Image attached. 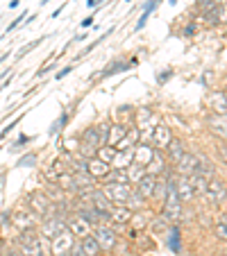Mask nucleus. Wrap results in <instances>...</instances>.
<instances>
[{
    "mask_svg": "<svg viewBox=\"0 0 227 256\" xmlns=\"http://www.w3.org/2000/svg\"><path fill=\"white\" fill-rule=\"evenodd\" d=\"M16 250L23 256H46L44 247H41L39 229H25V232H20L18 241H16Z\"/></svg>",
    "mask_w": 227,
    "mask_h": 256,
    "instance_id": "1",
    "label": "nucleus"
},
{
    "mask_svg": "<svg viewBox=\"0 0 227 256\" xmlns=\"http://www.w3.org/2000/svg\"><path fill=\"white\" fill-rule=\"evenodd\" d=\"M138 64L136 57H132V59H123V57H116V59H112L107 66H104L102 70L98 73V77H94V82H102V79L107 77H114V75H120V73H128V70H132L134 66Z\"/></svg>",
    "mask_w": 227,
    "mask_h": 256,
    "instance_id": "2",
    "label": "nucleus"
},
{
    "mask_svg": "<svg viewBox=\"0 0 227 256\" xmlns=\"http://www.w3.org/2000/svg\"><path fill=\"white\" fill-rule=\"evenodd\" d=\"M94 238L96 243H98L100 252H114V247H116V243H118V234L114 232L112 225H98L94 227Z\"/></svg>",
    "mask_w": 227,
    "mask_h": 256,
    "instance_id": "3",
    "label": "nucleus"
},
{
    "mask_svg": "<svg viewBox=\"0 0 227 256\" xmlns=\"http://www.w3.org/2000/svg\"><path fill=\"white\" fill-rule=\"evenodd\" d=\"M75 241H78V238L68 232V227H66V229H62L60 234H54V236L50 238V256L66 254V252L75 245Z\"/></svg>",
    "mask_w": 227,
    "mask_h": 256,
    "instance_id": "4",
    "label": "nucleus"
},
{
    "mask_svg": "<svg viewBox=\"0 0 227 256\" xmlns=\"http://www.w3.org/2000/svg\"><path fill=\"white\" fill-rule=\"evenodd\" d=\"M109 225L114 227V232L118 234L123 232L125 227L130 225V218H132V211H130L125 204H112V209H109Z\"/></svg>",
    "mask_w": 227,
    "mask_h": 256,
    "instance_id": "5",
    "label": "nucleus"
},
{
    "mask_svg": "<svg viewBox=\"0 0 227 256\" xmlns=\"http://www.w3.org/2000/svg\"><path fill=\"white\" fill-rule=\"evenodd\" d=\"M204 200H207L209 204H225V179L218 177V175H214L212 179H209L207 184V191H204Z\"/></svg>",
    "mask_w": 227,
    "mask_h": 256,
    "instance_id": "6",
    "label": "nucleus"
},
{
    "mask_svg": "<svg viewBox=\"0 0 227 256\" xmlns=\"http://www.w3.org/2000/svg\"><path fill=\"white\" fill-rule=\"evenodd\" d=\"M170 141H173V127H170L168 123H164V120H159V123L154 125V129H152L150 145H152L154 150H166Z\"/></svg>",
    "mask_w": 227,
    "mask_h": 256,
    "instance_id": "7",
    "label": "nucleus"
},
{
    "mask_svg": "<svg viewBox=\"0 0 227 256\" xmlns=\"http://www.w3.org/2000/svg\"><path fill=\"white\" fill-rule=\"evenodd\" d=\"M100 188L112 200V204H125V200L132 193V184H100Z\"/></svg>",
    "mask_w": 227,
    "mask_h": 256,
    "instance_id": "8",
    "label": "nucleus"
},
{
    "mask_svg": "<svg viewBox=\"0 0 227 256\" xmlns=\"http://www.w3.org/2000/svg\"><path fill=\"white\" fill-rule=\"evenodd\" d=\"M66 227H68V232L73 234L75 238H84V236H91L94 234V225L91 222H86L82 216H78V213H70L68 218H66Z\"/></svg>",
    "mask_w": 227,
    "mask_h": 256,
    "instance_id": "9",
    "label": "nucleus"
},
{
    "mask_svg": "<svg viewBox=\"0 0 227 256\" xmlns=\"http://www.w3.org/2000/svg\"><path fill=\"white\" fill-rule=\"evenodd\" d=\"M10 222L18 229V232H25V229H36L39 222H41V218L36 216L34 211H30V209H23V211H16Z\"/></svg>",
    "mask_w": 227,
    "mask_h": 256,
    "instance_id": "10",
    "label": "nucleus"
},
{
    "mask_svg": "<svg viewBox=\"0 0 227 256\" xmlns=\"http://www.w3.org/2000/svg\"><path fill=\"white\" fill-rule=\"evenodd\" d=\"M173 168L168 166V159L166 154H164V150H154L152 152V159L148 161V166H146V173L152 175V177H159V175H166L170 173Z\"/></svg>",
    "mask_w": 227,
    "mask_h": 256,
    "instance_id": "11",
    "label": "nucleus"
},
{
    "mask_svg": "<svg viewBox=\"0 0 227 256\" xmlns=\"http://www.w3.org/2000/svg\"><path fill=\"white\" fill-rule=\"evenodd\" d=\"M198 163H200V157H198L196 152H184L182 157H180V161L173 166V173L175 175H182V177H188V175L193 173L198 168Z\"/></svg>",
    "mask_w": 227,
    "mask_h": 256,
    "instance_id": "12",
    "label": "nucleus"
},
{
    "mask_svg": "<svg viewBox=\"0 0 227 256\" xmlns=\"http://www.w3.org/2000/svg\"><path fill=\"white\" fill-rule=\"evenodd\" d=\"M175 193H178L180 202L182 204H193L196 202V191H193L188 177H182V175H175Z\"/></svg>",
    "mask_w": 227,
    "mask_h": 256,
    "instance_id": "13",
    "label": "nucleus"
},
{
    "mask_svg": "<svg viewBox=\"0 0 227 256\" xmlns=\"http://www.w3.org/2000/svg\"><path fill=\"white\" fill-rule=\"evenodd\" d=\"M164 245L173 252V254L182 252V227H180L178 222H173V225L168 227V232L164 234Z\"/></svg>",
    "mask_w": 227,
    "mask_h": 256,
    "instance_id": "14",
    "label": "nucleus"
},
{
    "mask_svg": "<svg viewBox=\"0 0 227 256\" xmlns=\"http://www.w3.org/2000/svg\"><path fill=\"white\" fill-rule=\"evenodd\" d=\"M109 170H112V166L109 163H104V161H100L98 157H91V159H86V173L91 175V177L96 179V182H102L104 177L109 175Z\"/></svg>",
    "mask_w": 227,
    "mask_h": 256,
    "instance_id": "15",
    "label": "nucleus"
},
{
    "mask_svg": "<svg viewBox=\"0 0 227 256\" xmlns=\"http://www.w3.org/2000/svg\"><path fill=\"white\" fill-rule=\"evenodd\" d=\"M166 152V159H168V166L173 168L175 163L180 161V157H182L184 152H186V141L184 138H178V136H173V141L168 143V148L164 150Z\"/></svg>",
    "mask_w": 227,
    "mask_h": 256,
    "instance_id": "16",
    "label": "nucleus"
},
{
    "mask_svg": "<svg viewBox=\"0 0 227 256\" xmlns=\"http://www.w3.org/2000/svg\"><path fill=\"white\" fill-rule=\"evenodd\" d=\"M207 127H209V132L212 134H216L220 141H225V134H227V120H225V113H214V111H209V116H207Z\"/></svg>",
    "mask_w": 227,
    "mask_h": 256,
    "instance_id": "17",
    "label": "nucleus"
},
{
    "mask_svg": "<svg viewBox=\"0 0 227 256\" xmlns=\"http://www.w3.org/2000/svg\"><path fill=\"white\" fill-rule=\"evenodd\" d=\"M154 148L150 143H134L132 145V163H138V166H148V161L152 159Z\"/></svg>",
    "mask_w": 227,
    "mask_h": 256,
    "instance_id": "18",
    "label": "nucleus"
},
{
    "mask_svg": "<svg viewBox=\"0 0 227 256\" xmlns=\"http://www.w3.org/2000/svg\"><path fill=\"white\" fill-rule=\"evenodd\" d=\"M202 23L209 25V27L225 25V5H214L212 9L202 11Z\"/></svg>",
    "mask_w": 227,
    "mask_h": 256,
    "instance_id": "19",
    "label": "nucleus"
},
{
    "mask_svg": "<svg viewBox=\"0 0 227 256\" xmlns=\"http://www.w3.org/2000/svg\"><path fill=\"white\" fill-rule=\"evenodd\" d=\"M154 182H157V177H152V175L146 173L144 177L138 179V182L134 184L132 188H134V191H136L141 197H144V200H148V202H150V197H152V191H154Z\"/></svg>",
    "mask_w": 227,
    "mask_h": 256,
    "instance_id": "20",
    "label": "nucleus"
},
{
    "mask_svg": "<svg viewBox=\"0 0 227 256\" xmlns=\"http://www.w3.org/2000/svg\"><path fill=\"white\" fill-rule=\"evenodd\" d=\"M68 123H70V111L68 109H62V113L57 116V118L50 123V127H48V136H60L62 132H64L66 127H68Z\"/></svg>",
    "mask_w": 227,
    "mask_h": 256,
    "instance_id": "21",
    "label": "nucleus"
},
{
    "mask_svg": "<svg viewBox=\"0 0 227 256\" xmlns=\"http://www.w3.org/2000/svg\"><path fill=\"white\" fill-rule=\"evenodd\" d=\"M132 163V148H128V150H116V154H114V159H112V170H125V168Z\"/></svg>",
    "mask_w": 227,
    "mask_h": 256,
    "instance_id": "22",
    "label": "nucleus"
},
{
    "mask_svg": "<svg viewBox=\"0 0 227 256\" xmlns=\"http://www.w3.org/2000/svg\"><path fill=\"white\" fill-rule=\"evenodd\" d=\"M209 109H212L214 113H225V109H227V95H225V91H212L209 93Z\"/></svg>",
    "mask_w": 227,
    "mask_h": 256,
    "instance_id": "23",
    "label": "nucleus"
},
{
    "mask_svg": "<svg viewBox=\"0 0 227 256\" xmlns=\"http://www.w3.org/2000/svg\"><path fill=\"white\" fill-rule=\"evenodd\" d=\"M150 218H152V213H146V209L144 211H134L132 213V218H130V227H132V232H144L146 227L150 225Z\"/></svg>",
    "mask_w": 227,
    "mask_h": 256,
    "instance_id": "24",
    "label": "nucleus"
},
{
    "mask_svg": "<svg viewBox=\"0 0 227 256\" xmlns=\"http://www.w3.org/2000/svg\"><path fill=\"white\" fill-rule=\"evenodd\" d=\"M114 32H116V25H112V27H109V30H107V32H102V34H100V36H96V39H94V41H91V43H89V45H86V48H84V50H82V52H80V54H78V57H75V61H80V59H84V57H86V54H91V50H96V48H98V45H100V43H104V41H107V39H109V36H112V34H114Z\"/></svg>",
    "mask_w": 227,
    "mask_h": 256,
    "instance_id": "25",
    "label": "nucleus"
},
{
    "mask_svg": "<svg viewBox=\"0 0 227 256\" xmlns=\"http://www.w3.org/2000/svg\"><path fill=\"white\" fill-rule=\"evenodd\" d=\"M173 225V222H168V218L166 216H162V213H157V216H152L150 218V232L154 234V236H164V234L168 232V227Z\"/></svg>",
    "mask_w": 227,
    "mask_h": 256,
    "instance_id": "26",
    "label": "nucleus"
},
{
    "mask_svg": "<svg viewBox=\"0 0 227 256\" xmlns=\"http://www.w3.org/2000/svg\"><path fill=\"white\" fill-rule=\"evenodd\" d=\"M54 184L62 188V191L66 193V195H70V193H78V184H75V177L70 173H60L57 175V179H54Z\"/></svg>",
    "mask_w": 227,
    "mask_h": 256,
    "instance_id": "27",
    "label": "nucleus"
},
{
    "mask_svg": "<svg viewBox=\"0 0 227 256\" xmlns=\"http://www.w3.org/2000/svg\"><path fill=\"white\" fill-rule=\"evenodd\" d=\"M78 245H80V250H82L84 256H100V254H102V252H100V247H98V243H96V238H94V234H91V236L80 238Z\"/></svg>",
    "mask_w": 227,
    "mask_h": 256,
    "instance_id": "28",
    "label": "nucleus"
},
{
    "mask_svg": "<svg viewBox=\"0 0 227 256\" xmlns=\"http://www.w3.org/2000/svg\"><path fill=\"white\" fill-rule=\"evenodd\" d=\"M188 182H191L196 195H204V191H207V184H209V177H207V175H202V173H198V170H193V173L188 175Z\"/></svg>",
    "mask_w": 227,
    "mask_h": 256,
    "instance_id": "29",
    "label": "nucleus"
},
{
    "mask_svg": "<svg viewBox=\"0 0 227 256\" xmlns=\"http://www.w3.org/2000/svg\"><path fill=\"white\" fill-rule=\"evenodd\" d=\"M125 207H128L130 211L134 213V211H144V209H148V207H150V202H148V200H144V197H141V195H138V193L132 188L130 197L125 200Z\"/></svg>",
    "mask_w": 227,
    "mask_h": 256,
    "instance_id": "30",
    "label": "nucleus"
},
{
    "mask_svg": "<svg viewBox=\"0 0 227 256\" xmlns=\"http://www.w3.org/2000/svg\"><path fill=\"white\" fill-rule=\"evenodd\" d=\"M132 127V125H123V123H112V127H109V138H107V145H114L118 143L123 136H128V129Z\"/></svg>",
    "mask_w": 227,
    "mask_h": 256,
    "instance_id": "31",
    "label": "nucleus"
},
{
    "mask_svg": "<svg viewBox=\"0 0 227 256\" xmlns=\"http://www.w3.org/2000/svg\"><path fill=\"white\" fill-rule=\"evenodd\" d=\"M50 36H52V34H44V36H39V39H32V41H28V43L23 45V48H18V52H16V61L25 59V57H28V54L32 52V50H36L41 43H44V41H48Z\"/></svg>",
    "mask_w": 227,
    "mask_h": 256,
    "instance_id": "32",
    "label": "nucleus"
},
{
    "mask_svg": "<svg viewBox=\"0 0 227 256\" xmlns=\"http://www.w3.org/2000/svg\"><path fill=\"white\" fill-rule=\"evenodd\" d=\"M164 200H166V175H159L157 182H154V191H152L150 202H154V204H159V207H162Z\"/></svg>",
    "mask_w": 227,
    "mask_h": 256,
    "instance_id": "33",
    "label": "nucleus"
},
{
    "mask_svg": "<svg viewBox=\"0 0 227 256\" xmlns=\"http://www.w3.org/2000/svg\"><path fill=\"white\" fill-rule=\"evenodd\" d=\"M214 234H216V238L220 243L227 241V220H225V213L216 216V220H214Z\"/></svg>",
    "mask_w": 227,
    "mask_h": 256,
    "instance_id": "34",
    "label": "nucleus"
},
{
    "mask_svg": "<svg viewBox=\"0 0 227 256\" xmlns=\"http://www.w3.org/2000/svg\"><path fill=\"white\" fill-rule=\"evenodd\" d=\"M125 173H128L130 184H132V186H134V184H136L138 179H141V177H144V175H146V168H144V166H138V163H130V166L125 168Z\"/></svg>",
    "mask_w": 227,
    "mask_h": 256,
    "instance_id": "35",
    "label": "nucleus"
},
{
    "mask_svg": "<svg viewBox=\"0 0 227 256\" xmlns=\"http://www.w3.org/2000/svg\"><path fill=\"white\" fill-rule=\"evenodd\" d=\"M100 184H130V179L125 170H109V175Z\"/></svg>",
    "mask_w": 227,
    "mask_h": 256,
    "instance_id": "36",
    "label": "nucleus"
},
{
    "mask_svg": "<svg viewBox=\"0 0 227 256\" xmlns=\"http://www.w3.org/2000/svg\"><path fill=\"white\" fill-rule=\"evenodd\" d=\"M36 163H39V154L36 152H25L18 157V161H16V168H36Z\"/></svg>",
    "mask_w": 227,
    "mask_h": 256,
    "instance_id": "37",
    "label": "nucleus"
},
{
    "mask_svg": "<svg viewBox=\"0 0 227 256\" xmlns=\"http://www.w3.org/2000/svg\"><path fill=\"white\" fill-rule=\"evenodd\" d=\"M32 141H34V136H28V134H18V138H16L14 143L10 145V150H7V152H10V154L20 152V150H23L28 143H32Z\"/></svg>",
    "mask_w": 227,
    "mask_h": 256,
    "instance_id": "38",
    "label": "nucleus"
},
{
    "mask_svg": "<svg viewBox=\"0 0 227 256\" xmlns=\"http://www.w3.org/2000/svg\"><path fill=\"white\" fill-rule=\"evenodd\" d=\"M114 154H116V148H114V145H100V148L96 150V157L104 163H112Z\"/></svg>",
    "mask_w": 227,
    "mask_h": 256,
    "instance_id": "39",
    "label": "nucleus"
},
{
    "mask_svg": "<svg viewBox=\"0 0 227 256\" xmlns=\"http://www.w3.org/2000/svg\"><path fill=\"white\" fill-rule=\"evenodd\" d=\"M94 127H96V134H98V143L100 145H107L109 127H112V123H109V120H104V123H98V125H94Z\"/></svg>",
    "mask_w": 227,
    "mask_h": 256,
    "instance_id": "40",
    "label": "nucleus"
},
{
    "mask_svg": "<svg viewBox=\"0 0 227 256\" xmlns=\"http://www.w3.org/2000/svg\"><path fill=\"white\" fill-rule=\"evenodd\" d=\"M28 14H30V11H28V9H23V11H20V14H18V16H16V18H14V20H12V23H10V25H7V27H5V34L0 36V39H5V36H7V34H12V32H14V30H18L20 25H23V18H28Z\"/></svg>",
    "mask_w": 227,
    "mask_h": 256,
    "instance_id": "41",
    "label": "nucleus"
},
{
    "mask_svg": "<svg viewBox=\"0 0 227 256\" xmlns=\"http://www.w3.org/2000/svg\"><path fill=\"white\" fill-rule=\"evenodd\" d=\"M62 148H64L66 154H78V150H80V136H66L64 143H62Z\"/></svg>",
    "mask_w": 227,
    "mask_h": 256,
    "instance_id": "42",
    "label": "nucleus"
},
{
    "mask_svg": "<svg viewBox=\"0 0 227 256\" xmlns=\"http://www.w3.org/2000/svg\"><path fill=\"white\" fill-rule=\"evenodd\" d=\"M52 70H57V57H54V59H50V61H46V64L39 68V73L34 75V79L46 77V75H48V73H52Z\"/></svg>",
    "mask_w": 227,
    "mask_h": 256,
    "instance_id": "43",
    "label": "nucleus"
},
{
    "mask_svg": "<svg viewBox=\"0 0 227 256\" xmlns=\"http://www.w3.org/2000/svg\"><path fill=\"white\" fill-rule=\"evenodd\" d=\"M173 75H175V70H173V68H162V70L157 73V84H159V86L168 84L170 79H173Z\"/></svg>",
    "mask_w": 227,
    "mask_h": 256,
    "instance_id": "44",
    "label": "nucleus"
},
{
    "mask_svg": "<svg viewBox=\"0 0 227 256\" xmlns=\"http://www.w3.org/2000/svg\"><path fill=\"white\" fill-rule=\"evenodd\" d=\"M180 34H182V36H186V39H193V36L198 34V23H196V20H191V23H186V25H184V27H182V32H180Z\"/></svg>",
    "mask_w": 227,
    "mask_h": 256,
    "instance_id": "45",
    "label": "nucleus"
},
{
    "mask_svg": "<svg viewBox=\"0 0 227 256\" xmlns=\"http://www.w3.org/2000/svg\"><path fill=\"white\" fill-rule=\"evenodd\" d=\"M23 116H25V113H20L18 118H14V120H12V123L7 125V127L2 129V132H0V138H5V136H7V134H10V132H14V129H16V127H18V125H20V120H23Z\"/></svg>",
    "mask_w": 227,
    "mask_h": 256,
    "instance_id": "46",
    "label": "nucleus"
},
{
    "mask_svg": "<svg viewBox=\"0 0 227 256\" xmlns=\"http://www.w3.org/2000/svg\"><path fill=\"white\" fill-rule=\"evenodd\" d=\"M150 16H152V14H146V11H141V16H138V20H136V23H134V32H141V30H144L146 25H148Z\"/></svg>",
    "mask_w": 227,
    "mask_h": 256,
    "instance_id": "47",
    "label": "nucleus"
},
{
    "mask_svg": "<svg viewBox=\"0 0 227 256\" xmlns=\"http://www.w3.org/2000/svg\"><path fill=\"white\" fill-rule=\"evenodd\" d=\"M214 5H218L216 0H198V2H196V9H200V14H202V11L212 9Z\"/></svg>",
    "mask_w": 227,
    "mask_h": 256,
    "instance_id": "48",
    "label": "nucleus"
},
{
    "mask_svg": "<svg viewBox=\"0 0 227 256\" xmlns=\"http://www.w3.org/2000/svg\"><path fill=\"white\" fill-rule=\"evenodd\" d=\"M132 145H134L132 138H130V136H123L118 143H114V148H116V150H128V148H132Z\"/></svg>",
    "mask_w": 227,
    "mask_h": 256,
    "instance_id": "49",
    "label": "nucleus"
},
{
    "mask_svg": "<svg viewBox=\"0 0 227 256\" xmlns=\"http://www.w3.org/2000/svg\"><path fill=\"white\" fill-rule=\"evenodd\" d=\"M96 14H98V9H94V14L91 16H86V18L84 20H80V27H82V30H89V27H94V18H96Z\"/></svg>",
    "mask_w": 227,
    "mask_h": 256,
    "instance_id": "50",
    "label": "nucleus"
},
{
    "mask_svg": "<svg viewBox=\"0 0 227 256\" xmlns=\"http://www.w3.org/2000/svg\"><path fill=\"white\" fill-rule=\"evenodd\" d=\"M73 68H75V64L64 66V68H62V70H57V73H54V79H57V82H60V79H64L66 75H70V73H73Z\"/></svg>",
    "mask_w": 227,
    "mask_h": 256,
    "instance_id": "51",
    "label": "nucleus"
},
{
    "mask_svg": "<svg viewBox=\"0 0 227 256\" xmlns=\"http://www.w3.org/2000/svg\"><path fill=\"white\" fill-rule=\"evenodd\" d=\"M89 32H82V34H78V36H75V39L73 41H70V43H84V41H86V39H89Z\"/></svg>",
    "mask_w": 227,
    "mask_h": 256,
    "instance_id": "52",
    "label": "nucleus"
},
{
    "mask_svg": "<svg viewBox=\"0 0 227 256\" xmlns=\"http://www.w3.org/2000/svg\"><path fill=\"white\" fill-rule=\"evenodd\" d=\"M64 9H66V2H64V5H62V7H57V9L52 11V16H50V18H60V16L64 14Z\"/></svg>",
    "mask_w": 227,
    "mask_h": 256,
    "instance_id": "53",
    "label": "nucleus"
},
{
    "mask_svg": "<svg viewBox=\"0 0 227 256\" xmlns=\"http://www.w3.org/2000/svg\"><path fill=\"white\" fill-rule=\"evenodd\" d=\"M5 179H7V170H2V173H0V191L5 188Z\"/></svg>",
    "mask_w": 227,
    "mask_h": 256,
    "instance_id": "54",
    "label": "nucleus"
},
{
    "mask_svg": "<svg viewBox=\"0 0 227 256\" xmlns=\"http://www.w3.org/2000/svg\"><path fill=\"white\" fill-rule=\"evenodd\" d=\"M10 54H12L10 50H7V52H2V54H0V66H2V64H5V61H7V59H10Z\"/></svg>",
    "mask_w": 227,
    "mask_h": 256,
    "instance_id": "55",
    "label": "nucleus"
},
{
    "mask_svg": "<svg viewBox=\"0 0 227 256\" xmlns=\"http://www.w3.org/2000/svg\"><path fill=\"white\" fill-rule=\"evenodd\" d=\"M18 5H20V0H10V5H7V9H16Z\"/></svg>",
    "mask_w": 227,
    "mask_h": 256,
    "instance_id": "56",
    "label": "nucleus"
},
{
    "mask_svg": "<svg viewBox=\"0 0 227 256\" xmlns=\"http://www.w3.org/2000/svg\"><path fill=\"white\" fill-rule=\"evenodd\" d=\"M48 2H50V0H41L39 5H41V7H44V5H48Z\"/></svg>",
    "mask_w": 227,
    "mask_h": 256,
    "instance_id": "57",
    "label": "nucleus"
},
{
    "mask_svg": "<svg viewBox=\"0 0 227 256\" xmlns=\"http://www.w3.org/2000/svg\"><path fill=\"white\" fill-rule=\"evenodd\" d=\"M60 256H68V252H66V254H60Z\"/></svg>",
    "mask_w": 227,
    "mask_h": 256,
    "instance_id": "58",
    "label": "nucleus"
},
{
    "mask_svg": "<svg viewBox=\"0 0 227 256\" xmlns=\"http://www.w3.org/2000/svg\"><path fill=\"white\" fill-rule=\"evenodd\" d=\"M125 2H132V0H125Z\"/></svg>",
    "mask_w": 227,
    "mask_h": 256,
    "instance_id": "59",
    "label": "nucleus"
},
{
    "mask_svg": "<svg viewBox=\"0 0 227 256\" xmlns=\"http://www.w3.org/2000/svg\"><path fill=\"white\" fill-rule=\"evenodd\" d=\"M73 2H75V0H73Z\"/></svg>",
    "mask_w": 227,
    "mask_h": 256,
    "instance_id": "60",
    "label": "nucleus"
}]
</instances>
